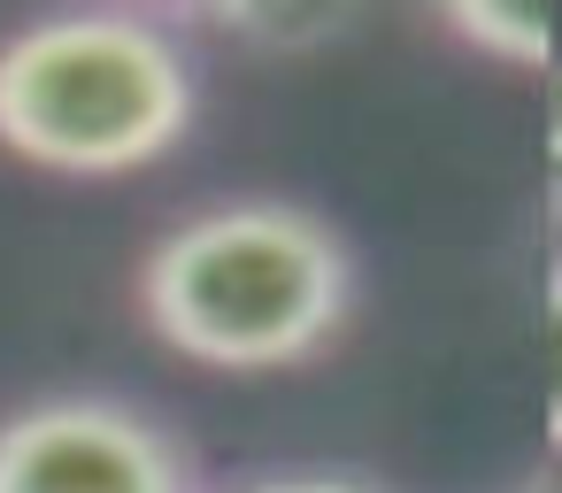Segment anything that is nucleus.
<instances>
[{
    "mask_svg": "<svg viewBox=\"0 0 562 493\" xmlns=\"http://www.w3.org/2000/svg\"><path fill=\"white\" fill-rule=\"evenodd\" d=\"M362 270L331 216L285 193H247L193 209L139 255L147 332L224 378L301 370L355 316Z\"/></svg>",
    "mask_w": 562,
    "mask_h": 493,
    "instance_id": "obj_1",
    "label": "nucleus"
},
{
    "mask_svg": "<svg viewBox=\"0 0 562 493\" xmlns=\"http://www.w3.org/2000/svg\"><path fill=\"white\" fill-rule=\"evenodd\" d=\"M201 124V55L170 16L70 9L0 40V147L47 178H132Z\"/></svg>",
    "mask_w": 562,
    "mask_h": 493,
    "instance_id": "obj_2",
    "label": "nucleus"
},
{
    "mask_svg": "<svg viewBox=\"0 0 562 493\" xmlns=\"http://www.w3.org/2000/svg\"><path fill=\"white\" fill-rule=\"evenodd\" d=\"M0 493H201L186 439L116 393H47L0 416Z\"/></svg>",
    "mask_w": 562,
    "mask_h": 493,
    "instance_id": "obj_3",
    "label": "nucleus"
},
{
    "mask_svg": "<svg viewBox=\"0 0 562 493\" xmlns=\"http://www.w3.org/2000/svg\"><path fill=\"white\" fill-rule=\"evenodd\" d=\"M170 24L186 40L216 32V40H239L255 55H316V47H331V40L355 32L347 9H308V0H301V9H270V0H255V9H178Z\"/></svg>",
    "mask_w": 562,
    "mask_h": 493,
    "instance_id": "obj_4",
    "label": "nucleus"
},
{
    "mask_svg": "<svg viewBox=\"0 0 562 493\" xmlns=\"http://www.w3.org/2000/svg\"><path fill=\"white\" fill-rule=\"evenodd\" d=\"M439 32L462 40L477 63H501V70H524V78H554V24L547 16H524V9H485V0H462V9H439Z\"/></svg>",
    "mask_w": 562,
    "mask_h": 493,
    "instance_id": "obj_5",
    "label": "nucleus"
},
{
    "mask_svg": "<svg viewBox=\"0 0 562 493\" xmlns=\"http://www.w3.org/2000/svg\"><path fill=\"white\" fill-rule=\"evenodd\" d=\"M539 416H547V439L562 447V262L539 285Z\"/></svg>",
    "mask_w": 562,
    "mask_h": 493,
    "instance_id": "obj_6",
    "label": "nucleus"
},
{
    "mask_svg": "<svg viewBox=\"0 0 562 493\" xmlns=\"http://www.w3.org/2000/svg\"><path fill=\"white\" fill-rule=\"evenodd\" d=\"M224 493H385V485H370L355 470H262V478H239Z\"/></svg>",
    "mask_w": 562,
    "mask_h": 493,
    "instance_id": "obj_7",
    "label": "nucleus"
},
{
    "mask_svg": "<svg viewBox=\"0 0 562 493\" xmlns=\"http://www.w3.org/2000/svg\"><path fill=\"white\" fill-rule=\"evenodd\" d=\"M539 193H547V216L562 224V63L547 78V124H539Z\"/></svg>",
    "mask_w": 562,
    "mask_h": 493,
    "instance_id": "obj_8",
    "label": "nucleus"
},
{
    "mask_svg": "<svg viewBox=\"0 0 562 493\" xmlns=\"http://www.w3.org/2000/svg\"><path fill=\"white\" fill-rule=\"evenodd\" d=\"M501 493H562V485H554L547 470H524V478H516V485H501Z\"/></svg>",
    "mask_w": 562,
    "mask_h": 493,
    "instance_id": "obj_9",
    "label": "nucleus"
}]
</instances>
